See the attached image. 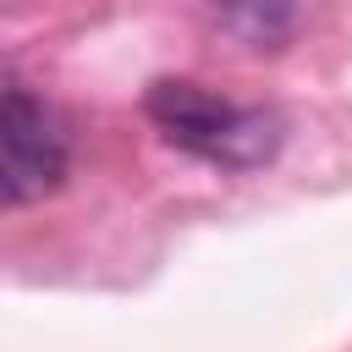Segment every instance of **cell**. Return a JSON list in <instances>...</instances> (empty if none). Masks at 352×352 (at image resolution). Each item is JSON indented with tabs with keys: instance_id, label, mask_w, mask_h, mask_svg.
<instances>
[{
	"instance_id": "3957f363",
	"label": "cell",
	"mask_w": 352,
	"mask_h": 352,
	"mask_svg": "<svg viewBox=\"0 0 352 352\" xmlns=\"http://www.w3.org/2000/svg\"><path fill=\"white\" fill-rule=\"evenodd\" d=\"M226 6V16L248 33V38H275V28L286 22V11H292V0H220Z\"/></svg>"
},
{
	"instance_id": "6da1fadb",
	"label": "cell",
	"mask_w": 352,
	"mask_h": 352,
	"mask_svg": "<svg viewBox=\"0 0 352 352\" xmlns=\"http://www.w3.org/2000/svg\"><path fill=\"white\" fill-rule=\"evenodd\" d=\"M143 110L148 121L187 154L209 160V165H226V170H253V165H270L275 148H280V116L264 110V104H236V99H220L187 77H160L148 82L143 94Z\"/></svg>"
},
{
	"instance_id": "7a4b0ae2",
	"label": "cell",
	"mask_w": 352,
	"mask_h": 352,
	"mask_svg": "<svg viewBox=\"0 0 352 352\" xmlns=\"http://www.w3.org/2000/svg\"><path fill=\"white\" fill-rule=\"evenodd\" d=\"M66 182V132L44 99H33L22 82L0 99V198L11 209L50 198Z\"/></svg>"
}]
</instances>
